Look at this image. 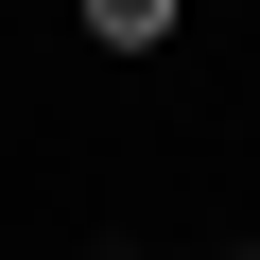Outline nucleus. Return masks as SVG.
Masks as SVG:
<instances>
[{
    "instance_id": "1",
    "label": "nucleus",
    "mask_w": 260,
    "mask_h": 260,
    "mask_svg": "<svg viewBox=\"0 0 260 260\" xmlns=\"http://www.w3.org/2000/svg\"><path fill=\"white\" fill-rule=\"evenodd\" d=\"M87 35H104V52H156V35H174V0H87Z\"/></svg>"
},
{
    "instance_id": "2",
    "label": "nucleus",
    "mask_w": 260,
    "mask_h": 260,
    "mask_svg": "<svg viewBox=\"0 0 260 260\" xmlns=\"http://www.w3.org/2000/svg\"><path fill=\"white\" fill-rule=\"evenodd\" d=\"M243 260H260V243H243Z\"/></svg>"
}]
</instances>
